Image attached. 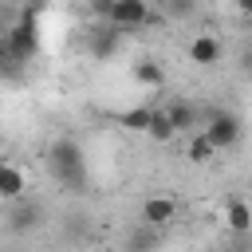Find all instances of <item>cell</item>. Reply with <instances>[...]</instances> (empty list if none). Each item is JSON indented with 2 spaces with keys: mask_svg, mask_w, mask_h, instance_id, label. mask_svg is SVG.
<instances>
[{
  "mask_svg": "<svg viewBox=\"0 0 252 252\" xmlns=\"http://www.w3.org/2000/svg\"><path fill=\"white\" fill-rule=\"evenodd\" d=\"M118 47H122V32H114L110 24H94L91 32H87V51L102 63V59H110V55H118Z\"/></svg>",
  "mask_w": 252,
  "mask_h": 252,
  "instance_id": "obj_7",
  "label": "cell"
},
{
  "mask_svg": "<svg viewBox=\"0 0 252 252\" xmlns=\"http://www.w3.org/2000/svg\"><path fill=\"white\" fill-rule=\"evenodd\" d=\"M173 217H177V201L173 197H146L142 201V224L165 228V224H173Z\"/></svg>",
  "mask_w": 252,
  "mask_h": 252,
  "instance_id": "obj_9",
  "label": "cell"
},
{
  "mask_svg": "<svg viewBox=\"0 0 252 252\" xmlns=\"http://www.w3.org/2000/svg\"><path fill=\"white\" fill-rule=\"evenodd\" d=\"M47 173L67 193H83L87 189V158H83V146L75 138H55L47 146Z\"/></svg>",
  "mask_w": 252,
  "mask_h": 252,
  "instance_id": "obj_1",
  "label": "cell"
},
{
  "mask_svg": "<svg viewBox=\"0 0 252 252\" xmlns=\"http://www.w3.org/2000/svg\"><path fill=\"white\" fill-rule=\"evenodd\" d=\"M43 220H47L43 201H32L28 193L20 201H12V209H8V232L12 236H32V232L43 228Z\"/></svg>",
  "mask_w": 252,
  "mask_h": 252,
  "instance_id": "obj_4",
  "label": "cell"
},
{
  "mask_svg": "<svg viewBox=\"0 0 252 252\" xmlns=\"http://www.w3.org/2000/svg\"><path fill=\"white\" fill-rule=\"evenodd\" d=\"M110 4H114V0H87V8H91V16H94V20H106Z\"/></svg>",
  "mask_w": 252,
  "mask_h": 252,
  "instance_id": "obj_18",
  "label": "cell"
},
{
  "mask_svg": "<svg viewBox=\"0 0 252 252\" xmlns=\"http://www.w3.org/2000/svg\"><path fill=\"white\" fill-rule=\"evenodd\" d=\"M205 138H209V146L220 154V150H232L236 142H240V134H244V122H240V114L236 110H213L201 126H197Z\"/></svg>",
  "mask_w": 252,
  "mask_h": 252,
  "instance_id": "obj_2",
  "label": "cell"
},
{
  "mask_svg": "<svg viewBox=\"0 0 252 252\" xmlns=\"http://www.w3.org/2000/svg\"><path fill=\"white\" fill-rule=\"evenodd\" d=\"M185 55H189V63H197V67H217V63L224 59V43H220L213 32H201V35L189 39Z\"/></svg>",
  "mask_w": 252,
  "mask_h": 252,
  "instance_id": "obj_6",
  "label": "cell"
},
{
  "mask_svg": "<svg viewBox=\"0 0 252 252\" xmlns=\"http://www.w3.org/2000/svg\"><path fill=\"white\" fill-rule=\"evenodd\" d=\"M150 20H154V16H150V4H142V0H114L102 24H110L114 32H138V28H146Z\"/></svg>",
  "mask_w": 252,
  "mask_h": 252,
  "instance_id": "obj_5",
  "label": "cell"
},
{
  "mask_svg": "<svg viewBox=\"0 0 252 252\" xmlns=\"http://www.w3.org/2000/svg\"><path fill=\"white\" fill-rule=\"evenodd\" d=\"M165 110V118H169V126H173V134H193L197 126H201V114H197V106L189 102V98H173L169 106H161Z\"/></svg>",
  "mask_w": 252,
  "mask_h": 252,
  "instance_id": "obj_8",
  "label": "cell"
},
{
  "mask_svg": "<svg viewBox=\"0 0 252 252\" xmlns=\"http://www.w3.org/2000/svg\"><path fill=\"white\" fill-rule=\"evenodd\" d=\"M224 224H228L232 236H248V232H252V213H248V201H244V197H232V201H228Z\"/></svg>",
  "mask_w": 252,
  "mask_h": 252,
  "instance_id": "obj_12",
  "label": "cell"
},
{
  "mask_svg": "<svg viewBox=\"0 0 252 252\" xmlns=\"http://www.w3.org/2000/svg\"><path fill=\"white\" fill-rule=\"evenodd\" d=\"M142 4H154V0H142Z\"/></svg>",
  "mask_w": 252,
  "mask_h": 252,
  "instance_id": "obj_21",
  "label": "cell"
},
{
  "mask_svg": "<svg viewBox=\"0 0 252 252\" xmlns=\"http://www.w3.org/2000/svg\"><path fill=\"white\" fill-rule=\"evenodd\" d=\"M0 47L16 59V63H32V55L39 51V24H35V16H20L16 20V28L12 32H4V39H0Z\"/></svg>",
  "mask_w": 252,
  "mask_h": 252,
  "instance_id": "obj_3",
  "label": "cell"
},
{
  "mask_svg": "<svg viewBox=\"0 0 252 252\" xmlns=\"http://www.w3.org/2000/svg\"><path fill=\"white\" fill-rule=\"evenodd\" d=\"M169 8H173V16H185V12H193V0H169Z\"/></svg>",
  "mask_w": 252,
  "mask_h": 252,
  "instance_id": "obj_19",
  "label": "cell"
},
{
  "mask_svg": "<svg viewBox=\"0 0 252 252\" xmlns=\"http://www.w3.org/2000/svg\"><path fill=\"white\" fill-rule=\"evenodd\" d=\"M185 158H189L193 165H209V161L217 158V150L209 146V138H205L201 130H193V134H189V150H185Z\"/></svg>",
  "mask_w": 252,
  "mask_h": 252,
  "instance_id": "obj_16",
  "label": "cell"
},
{
  "mask_svg": "<svg viewBox=\"0 0 252 252\" xmlns=\"http://www.w3.org/2000/svg\"><path fill=\"white\" fill-rule=\"evenodd\" d=\"M146 134L158 142V146H165V142H173L177 134H173V126H169V118H165V110L158 106V110H150V122H146Z\"/></svg>",
  "mask_w": 252,
  "mask_h": 252,
  "instance_id": "obj_15",
  "label": "cell"
},
{
  "mask_svg": "<svg viewBox=\"0 0 252 252\" xmlns=\"http://www.w3.org/2000/svg\"><path fill=\"white\" fill-rule=\"evenodd\" d=\"M236 12L240 16H252V0H236Z\"/></svg>",
  "mask_w": 252,
  "mask_h": 252,
  "instance_id": "obj_20",
  "label": "cell"
},
{
  "mask_svg": "<svg viewBox=\"0 0 252 252\" xmlns=\"http://www.w3.org/2000/svg\"><path fill=\"white\" fill-rule=\"evenodd\" d=\"M67 236H71V240H83V236H87V217H71Z\"/></svg>",
  "mask_w": 252,
  "mask_h": 252,
  "instance_id": "obj_17",
  "label": "cell"
},
{
  "mask_svg": "<svg viewBox=\"0 0 252 252\" xmlns=\"http://www.w3.org/2000/svg\"><path fill=\"white\" fill-rule=\"evenodd\" d=\"M24 189H28L24 169L0 158V201H20V197H24Z\"/></svg>",
  "mask_w": 252,
  "mask_h": 252,
  "instance_id": "obj_10",
  "label": "cell"
},
{
  "mask_svg": "<svg viewBox=\"0 0 252 252\" xmlns=\"http://www.w3.org/2000/svg\"><path fill=\"white\" fill-rule=\"evenodd\" d=\"M134 83H138V87H150V91H161V87H165V67H161L158 59L142 55V59L134 63Z\"/></svg>",
  "mask_w": 252,
  "mask_h": 252,
  "instance_id": "obj_11",
  "label": "cell"
},
{
  "mask_svg": "<svg viewBox=\"0 0 252 252\" xmlns=\"http://www.w3.org/2000/svg\"><path fill=\"white\" fill-rule=\"evenodd\" d=\"M158 244H161V228H150L142 220L126 232V252H158Z\"/></svg>",
  "mask_w": 252,
  "mask_h": 252,
  "instance_id": "obj_13",
  "label": "cell"
},
{
  "mask_svg": "<svg viewBox=\"0 0 252 252\" xmlns=\"http://www.w3.org/2000/svg\"><path fill=\"white\" fill-rule=\"evenodd\" d=\"M150 110H154V106H130V110H122V114H114V122H118L122 130H130V134H146V122H150Z\"/></svg>",
  "mask_w": 252,
  "mask_h": 252,
  "instance_id": "obj_14",
  "label": "cell"
}]
</instances>
